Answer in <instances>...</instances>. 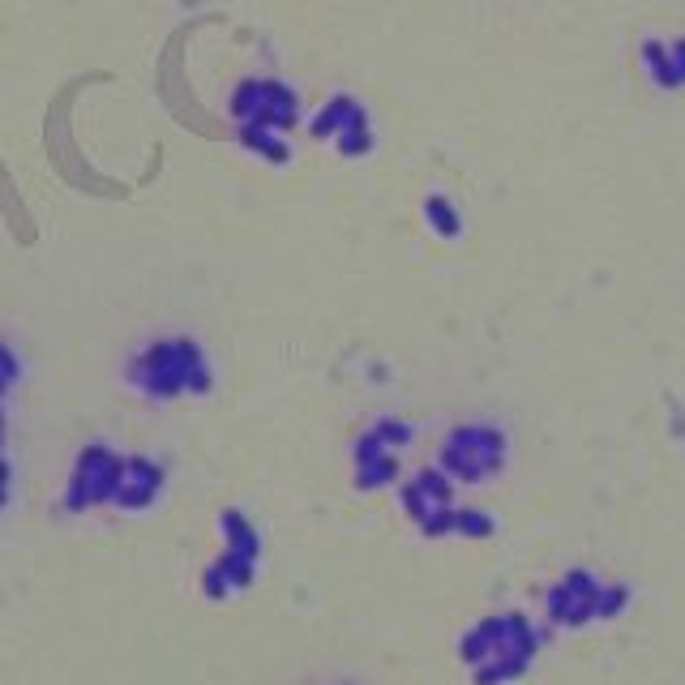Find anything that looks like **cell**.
Instances as JSON below:
<instances>
[{
    "label": "cell",
    "mask_w": 685,
    "mask_h": 685,
    "mask_svg": "<svg viewBox=\"0 0 685 685\" xmlns=\"http://www.w3.org/2000/svg\"><path fill=\"white\" fill-rule=\"evenodd\" d=\"M454 531L459 536H489L493 523L484 519V510H454Z\"/></svg>",
    "instance_id": "cell-16"
},
{
    "label": "cell",
    "mask_w": 685,
    "mask_h": 685,
    "mask_svg": "<svg viewBox=\"0 0 685 685\" xmlns=\"http://www.w3.org/2000/svg\"><path fill=\"white\" fill-rule=\"evenodd\" d=\"M159 489H163V467L155 459L133 454V459H125V476H120V489H116L112 506H120V510H146L150 501L159 497Z\"/></svg>",
    "instance_id": "cell-6"
},
{
    "label": "cell",
    "mask_w": 685,
    "mask_h": 685,
    "mask_svg": "<svg viewBox=\"0 0 685 685\" xmlns=\"http://www.w3.org/2000/svg\"><path fill=\"white\" fill-rule=\"evenodd\" d=\"M356 116H364V108H360L352 95H334L326 108L317 112V120H313V137H322V142H326V137H339Z\"/></svg>",
    "instance_id": "cell-10"
},
{
    "label": "cell",
    "mask_w": 685,
    "mask_h": 685,
    "mask_svg": "<svg viewBox=\"0 0 685 685\" xmlns=\"http://www.w3.org/2000/svg\"><path fill=\"white\" fill-rule=\"evenodd\" d=\"M5 501H9V489H0V510H5Z\"/></svg>",
    "instance_id": "cell-18"
},
{
    "label": "cell",
    "mask_w": 685,
    "mask_h": 685,
    "mask_svg": "<svg viewBox=\"0 0 685 685\" xmlns=\"http://www.w3.org/2000/svg\"><path fill=\"white\" fill-rule=\"evenodd\" d=\"M424 219H429V227L441 240H459L463 236V215H459V206H454L446 193H429V197H424Z\"/></svg>",
    "instance_id": "cell-11"
},
{
    "label": "cell",
    "mask_w": 685,
    "mask_h": 685,
    "mask_svg": "<svg viewBox=\"0 0 685 685\" xmlns=\"http://www.w3.org/2000/svg\"><path fill=\"white\" fill-rule=\"evenodd\" d=\"M668 65H673V82L677 90L685 86V39H673L668 43Z\"/></svg>",
    "instance_id": "cell-17"
},
{
    "label": "cell",
    "mask_w": 685,
    "mask_h": 685,
    "mask_svg": "<svg viewBox=\"0 0 685 685\" xmlns=\"http://www.w3.org/2000/svg\"><path fill=\"white\" fill-rule=\"evenodd\" d=\"M334 146H339V155L347 159H360L373 150V129H369V116H356L352 125H347L339 137H334Z\"/></svg>",
    "instance_id": "cell-13"
},
{
    "label": "cell",
    "mask_w": 685,
    "mask_h": 685,
    "mask_svg": "<svg viewBox=\"0 0 685 685\" xmlns=\"http://www.w3.org/2000/svg\"><path fill=\"white\" fill-rule=\"evenodd\" d=\"M591 604H596V587H591V578L574 574L553 591L548 613H553V621H583V613H591Z\"/></svg>",
    "instance_id": "cell-8"
},
{
    "label": "cell",
    "mask_w": 685,
    "mask_h": 685,
    "mask_svg": "<svg viewBox=\"0 0 685 685\" xmlns=\"http://www.w3.org/2000/svg\"><path fill=\"white\" fill-rule=\"evenodd\" d=\"M120 476H125V459L108 446H86L78 454V467H73L69 493H65V510H90V506H112Z\"/></svg>",
    "instance_id": "cell-3"
},
{
    "label": "cell",
    "mask_w": 685,
    "mask_h": 685,
    "mask_svg": "<svg viewBox=\"0 0 685 685\" xmlns=\"http://www.w3.org/2000/svg\"><path fill=\"white\" fill-rule=\"evenodd\" d=\"M219 527H223L227 553L249 557V561H257V557H262V536H257V531H253V523H249L240 510H223V514H219Z\"/></svg>",
    "instance_id": "cell-9"
},
{
    "label": "cell",
    "mask_w": 685,
    "mask_h": 685,
    "mask_svg": "<svg viewBox=\"0 0 685 685\" xmlns=\"http://www.w3.org/2000/svg\"><path fill=\"white\" fill-rule=\"evenodd\" d=\"M501 459H506V437L497 429H484V424L454 429L446 437V446H441V467L463 484H480L484 476H493Z\"/></svg>",
    "instance_id": "cell-2"
},
{
    "label": "cell",
    "mask_w": 685,
    "mask_h": 685,
    "mask_svg": "<svg viewBox=\"0 0 685 685\" xmlns=\"http://www.w3.org/2000/svg\"><path fill=\"white\" fill-rule=\"evenodd\" d=\"M377 437H382L386 441V446L390 450H403L407 446V441L411 437H416V429H411V424L407 420H394V416H386V420H377V429H373Z\"/></svg>",
    "instance_id": "cell-15"
},
{
    "label": "cell",
    "mask_w": 685,
    "mask_h": 685,
    "mask_svg": "<svg viewBox=\"0 0 685 685\" xmlns=\"http://www.w3.org/2000/svg\"><path fill=\"white\" fill-rule=\"evenodd\" d=\"M399 501H403V510L411 514V523L424 527L433 514L450 510V480L441 476V471H420L416 480H407L399 489Z\"/></svg>",
    "instance_id": "cell-5"
},
{
    "label": "cell",
    "mask_w": 685,
    "mask_h": 685,
    "mask_svg": "<svg viewBox=\"0 0 685 685\" xmlns=\"http://www.w3.org/2000/svg\"><path fill=\"white\" fill-rule=\"evenodd\" d=\"M240 142H245L249 150H257L262 159H270V163H287V142H283L279 129H270V125H240Z\"/></svg>",
    "instance_id": "cell-12"
},
{
    "label": "cell",
    "mask_w": 685,
    "mask_h": 685,
    "mask_svg": "<svg viewBox=\"0 0 685 685\" xmlns=\"http://www.w3.org/2000/svg\"><path fill=\"white\" fill-rule=\"evenodd\" d=\"M0 441H5V437H0ZM0 459H5V454H0Z\"/></svg>",
    "instance_id": "cell-19"
},
{
    "label": "cell",
    "mask_w": 685,
    "mask_h": 685,
    "mask_svg": "<svg viewBox=\"0 0 685 685\" xmlns=\"http://www.w3.org/2000/svg\"><path fill=\"white\" fill-rule=\"evenodd\" d=\"M129 382L150 399H176V394H206L210 364L193 339H159L133 360Z\"/></svg>",
    "instance_id": "cell-1"
},
{
    "label": "cell",
    "mask_w": 685,
    "mask_h": 685,
    "mask_svg": "<svg viewBox=\"0 0 685 685\" xmlns=\"http://www.w3.org/2000/svg\"><path fill=\"white\" fill-rule=\"evenodd\" d=\"M232 112H236L240 125H270V129L287 133L300 120V103L283 82L249 78V82H240L236 99H232Z\"/></svg>",
    "instance_id": "cell-4"
},
{
    "label": "cell",
    "mask_w": 685,
    "mask_h": 685,
    "mask_svg": "<svg viewBox=\"0 0 685 685\" xmlns=\"http://www.w3.org/2000/svg\"><path fill=\"white\" fill-rule=\"evenodd\" d=\"M643 65H647L651 82H656L660 90H677V82H673V65H668V43L647 39V43H643Z\"/></svg>",
    "instance_id": "cell-14"
},
{
    "label": "cell",
    "mask_w": 685,
    "mask_h": 685,
    "mask_svg": "<svg viewBox=\"0 0 685 685\" xmlns=\"http://www.w3.org/2000/svg\"><path fill=\"white\" fill-rule=\"evenodd\" d=\"M394 476H399V454L369 429L356 441V489H386Z\"/></svg>",
    "instance_id": "cell-7"
}]
</instances>
